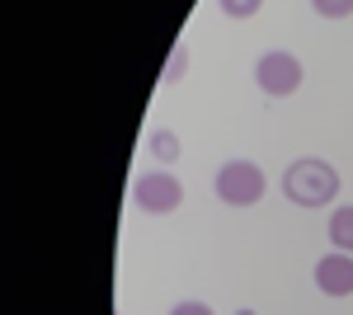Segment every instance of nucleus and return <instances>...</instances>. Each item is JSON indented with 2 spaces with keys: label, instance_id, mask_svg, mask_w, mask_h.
Listing matches in <instances>:
<instances>
[{
  "label": "nucleus",
  "instance_id": "f257e3e1",
  "mask_svg": "<svg viewBox=\"0 0 353 315\" xmlns=\"http://www.w3.org/2000/svg\"><path fill=\"white\" fill-rule=\"evenodd\" d=\"M283 193L297 207H325V203L339 198V174L321 156H301L283 170Z\"/></svg>",
  "mask_w": 353,
  "mask_h": 315
},
{
  "label": "nucleus",
  "instance_id": "f03ea898",
  "mask_svg": "<svg viewBox=\"0 0 353 315\" xmlns=\"http://www.w3.org/2000/svg\"><path fill=\"white\" fill-rule=\"evenodd\" d=\"M212 188H217V198L226 207H250V203L264 198L269 184H264V170L254 160H226L217 170V179H212Z\"/></svg>",
  "mask_w": 353,
  "mask_h": 315
},
{
  "label": "nucleus",
  "instance_id": "7ed1b4c3",
  "mask_svg": "<svg viewBox=\"0 0 353 315\" xmlns=\"http://www.w3.org/2000/svg\"><path fill=\"white\" fill-rule=\"evenodd\" d=\"M306 71H301V61L292 52H283V48H273L254 61V85L269 94V99H288V94H297Z\"/></svg>",
  "mask_w": 353,
  "mask_h": 315
},
{
  "label": "nucleus",
  "instance_id": "20e7f679",
  "mask_svg": "<svg viewBox=\"0 0 353 315\" xmlns=\"http://www.w3.org/2000/svg\"><path fill=\"white\" fill-rule=\"evenodd\" d=\"M132 203L146 216H170V212L184 203V188H179V179L170 170H151V174H141L132 184Z\"/></svg>",
  "mask_w": 353,
  "mask_h": 315
},
{
  "label": "nucleus",
  "instance_id": "39448f33",
  "mask_svg": "<svg viewBox=\"0 0 353 315\" xmlns=\"http://www.w3.org/2000/svg\"><path fill=\"white\" fill-rule=\"evenodd\" d=\"M316 287L325 296H353V254H344V250L325 254L316 263Z\"/></svg>",
  "mask_w": 353,
  "mask_h": 315
},
{
  "label": "nucleus",
  "instance_id": "423d86ee",
  "mask_svg": "<svg viewBox=\"0 0 353 315\" xmlns=\"http://www.w3.org/2000/svg\"><path fill=\"white\" fill-rule=\"evenodd\" d=\"M330 240H334V250L353 254V207H334V216H330Z\"/></svg>",
  "mask_w": 353,
  "mask_h": 315
},
{
  "label": "nucleus",
  "instance_id": "0eeeda50",
  "mask_svg": "<svg viewBox=\"0 0 353 315\" xmlns=\"http://www.w3.org/2000/svg\"><path fill=\"white\" fill-rule=\"evenodd\" d=\"M151 156L161 160V165H174V160H179V141H174V132H156V136H151Z\"/></svg>",
  "mask_w": 353,
  "mask_h": 315
},
{
  "label": "nucleus",
  "instance_id": "6e6552de",
  "mask_svg": "<svg viewBox=\"0 0 353 315\" xmlns=\"http://www.w3.org/2000/svg\"><path fill=\"white\" fill-rule=\"evenodd\" d=\"M217 5H221L226 19H254L264 10V0H217Z\"/></svg>",
  "mask_w": 353,
  "mask_h": 315
},
{
  "label": "nucleus",
  "instance_id": "1a4fd4ad",
  "mask_svg": "<svg viewBox=\"0 0 353 315\" xmlns=\"http://www.w3.org/2000/svg\"><path fill=\"white\" fill-rule=\"evenodd\" d=\"M311 10H316L321 19H349L353 0H311Z\"/></svg>",
  "mask_w": 353,
  "mask_h": 315
},
{
  "label": "nucleus",
  "instance_id": "9d476101",
  "mask_svg": "<svg viewBox=\"0 0 353 315\" xmlns=\"http://www.w3.org/2000/svg\"><path fill=\"white\" fill-rule=\"evenodd\" d=\"M184 71H189V48L179 43V48H174V57H170V66H165V80H179Z\"/></svg>",
  "mask_w": 353,
  "mask_h": 315
},
{
  "label": "nucleus",
  "instance_id": "9b49d317",
  "mask_svg": "<svg viewBox=\"0 0 353 315\" xmlns=\"http://www.w3.org/2000/svg\"><path fill=\"white\" fill-rule=\"evenodd\" d=\"M170 315H212V306H208V301H179Z\"/></svg>",
  "mask_w": 353,
  "mask_h": 315
}]
</instances>
